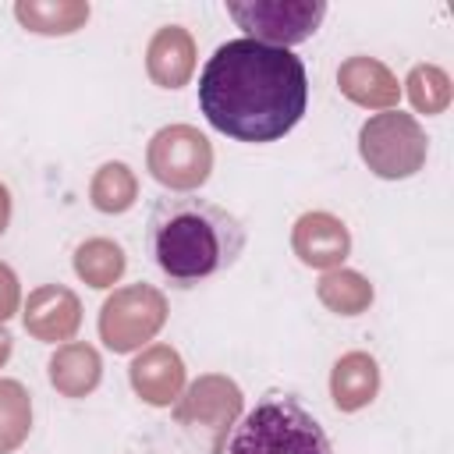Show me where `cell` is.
Wrapping results in <instances>:
<instances>
[{
    "label": "cell",
    "instance_id": "6da1fadb",
    "mask_svg": "<svg viewBox=\"0 0 454 454\" xmlns=\"http://www.w3.org/2000/svg\"><path fill=\"white\" fill-rule=\"evenodd\" d=\"M309 106L301 57L255 39H227L199 74V110L234 142H277Z\"/></svg>",
    "mask_w": 454,
    "mask_h": 454
},
{
    "label": "cell",
    "instance_id": "603a6c76",
    "mask_svg": "<svg viewBox=\"0 0 454 454\" xmlns=\"http://www.w3.org/2000/svg\"><path fill=\"white\" fill-rule=\"evenodd\" d=\"M7 223H11V188L0 181V234L7 231Z\"/></svg>",
    "mask_w": 454,
    "mask_h": 454
},
{
    "label": "cell",
    "instance_id": "7a4b0ae2",
    "mask_svg": "<svg viewBox=\"0 0 454 454\" xmlns=\"http://www.w3.org/2000/svg\"><path fill=\"white\" fill-rule=\"evenodd\" d=\"M149 255L174 287H195L238 262L245 227L234 213L195 192L160 195L145 220Z\"/></svg>",
    "mask_w": 454,
    "mask_h": 454
},
{
    "label": "cell",
    "instance_id": "8fae6325",
    "mask_svg": "<svg viewBox=\"0 0 454 454\" xmlns=\"http://www.w3.org/2000/svg\"><path fill=\"white\" fill-rule=\"evenodd\" d=\"M128 380L145 404L170 408L184 390V362L170 344H149L128 365Z\"/></svg>",
    "mask_w": 454,
    "mask_h": 454
},
{
    "label": "cell",
    "instance_id": "3957f363",
    "mask_svg": "<svg viewBox=\"0 0 454 454\" xmlns=\"http://www.w3.org/2000/svg\"><path fill=\"white\" fill-rule=\"evenodd\" d=\"M223 454H333V443L294 394L266 390L234 426Z\"/></svg>",
    "mask_w": 454,
    "mask_h": 454
},
{
    "label": "cell",
    "instance_id": "5b68a950",
    "mask_svg": "<svg viewBox=\"0 0 454 454\" xmlns=\"http://www.w3.org/2000/svg\"><path fill=\"white\" fill-rule=\"evenodd\" d=\"M429 138L411 114L383 110L372 114L358 131V156L383 181H404L422 170Z\"/></svg>",
    "mask_w": 454,
    "mask_h": 454
},
{
    "label": "cell",
    "instance_id": "cb8c5ba5",
    "mask_svg": "<svg viewBox=\"0 0 454 454\" xmlns=\"http://www.w3.org/2000/svg\"><path fill=\"white\" fill-rule=\"evenodd\" d=\"M11 348H14V340H11V333H7L4 323H0V369H4V362L11 358Z\"/></svg>",
    "mask_w": 454,
    "mask_h": 454
},
{
    "label": "cell",
    "instance_id": "277c9868",
    "mask_svg": "<svg viewBox=\"0 0 454 454\" xmlns=\"http://www.w3.org/2000/svg\"><path fill=\"white\" fill-rule=\"evenodd\" d=\"M245 408L241 387L223 376V372H206L192 380L181 397L174 401V422L184 429V436L206 450V454H223L227 436L234 433L238 419Z\"/></svg>",
    "mask_w": 454,
    "mask_h": 454
},
{
    "label": "cell",
    "instance_id": "7402d4cb",
    "mask_svg": "<svg viewBox=\"0 0 454 454\" xmlns=\"http://www.w3.org/2000/svg\"><path fill=\"white\" fill-rule=\"evenodd\" d=\"M21 309V287H18V273L0 262V323H7L14 312Z\"/></svg>",
    "mask_w": 454,
    "mask_h": 454
},
{
    "label": "cell",
    "instance_id": "44dd1931",
    "mask_svg": "<svg viewBox=\"0 0 454 454\" xmlns=\"http://www.w3.org/2000/svg\"><path fill=\"white\" fill-rule=\"evenodd\" d=\"M404 89H408L411 106L426 117L443 114L450 106V74L436 64H415L404 78Z\"/></svg>",
    "mask_w": 454,
    "mask_h": 454
},
{
    "label": "cell",
    "instance_id": "2e32d148",
    "mask_svg": "<svg viewBox=\"0 0 454 454\" xmlns=\"http://www.w3.org/2000/svg\"><path fill=\"white\" fill-rule=\"evenodd\" d=\"M92 7L85 0H18L14 18L35 35H71L85 28Z\"/></svg>",
    "mask_w": 454,
    "mask_h": 454
},
{
    "label": "cell",
    "instance_id": "9c48e42d",
    "mask_svg": "<svg viewBox=\"0 0 454 454\" xmlns=\"http://www.w3.org/2000/svg\"><path fill=\"white\" fill-rule=\"evenodd\" d=\"M291 248L312 270H337L351 252V231L340 216H333L326 209H312L294 220Z\"/></svg>",
    "mask_w": 454,
    "mask_h": 454
},
{
    "label": "cell",
    "instance_id": "d6986e66",
    "mask_svg": "<svg viewBox=\"0 0 454 454\" xmlns=\"http://www.w3.org/2000/svg\"><path fill=\"white\" fill-rule=\"evenodd\" d=\"M124 248L110 238H89L74 248V273L89 284V287H114L124 277Z\"/></svg>",
    "mask_w": 454,
    "mask_h": 454
},
{
    "label": "cell",
    "instance_id": "7c38bea8",
    "mask_svg": "<svg viewBox=\"0 0 454 454\" xmlns=\"http://www.w3.org/2000/svg\"><path fill=\"white\" fill-rule=\"evenodd\" d=\"M337 89L340 96H348L355 106H365V110H394L401 99L397 74L383 60L365 53H355L337 67Z\"/></svg>",
    "mask_w": 454,
    "mask_h": 454
},
{
    "label": "cell",
    "instance_id": "9a60e30c",
    "mask_svg": "<svg viewBox=\"0 0 454 454\" xmlns=\"http://www.w3.org/2000/svg\"><path fill=\"white\" fill-rule=\"evenodd\" d=\"M50 383L64 397H85L103 380V358L85 340H67L50 355Z\"/></svg>",
    "mask_w": 454,
    "mask_h": 454
},
{
    "label": "cell",
    "instance_id": "52a82bcc",
    "mask_svg": "<svg viewBox=\"0 0 454 454\" xmlns=\"http://www.w3.org/2000/svg\"><path fill=\"white\" fill-rule=\"evenodd\" d=\"M227 14L238 28H245V39L266 43V46H294L316 35L319 21L326 18L323 0H231Z\"/></svg>",
    "mask_w": 454,
    "mask_h": 454
},
{
    "label": "cell",
    "instance_id": "ac0fdd59",
    "mask_svg": "<svg viewBox=\"0 0 454 454\" xmlns=\"http://www.w3.org/2000/svg\"><path fill=\"white\" fill-rule=\"evenodd\" d=\"M89 199L99 213L106 216H117V213H128L138 199V177L128 163L121 160H110L103 163L96 174H92V184H89Z\"/></svg>",
    "mask_w": 454,
    "mask_h": 454
},
{
    "label": "cell",
    "instance_id": "ba28073f",
    "mask_svg": "<svg viewBox=\"0 0 454 454\" xmlns=\"http://www.w3.org/2000/svg\"><path fill=\"white\" fill-rule=\"evenodd\" d=\"M149 174L170 192H195L209 181L213 170V145L192 124H167L149 138L145 149Z\"/></svg>",
    "mask_w": 454,
    "mask_h": 454
},
{
    "label": "cell",
    "instance_id": "ffe728a7",
    "mask_svg": "<svg viewBox=\"0 0 454 454\" xmlns=\"http://www.w3.org/2000/svg\"><path fill=\"white\" fill-rule=\"evenodd\" d=\"M32 429V397L18 380H0V454L18 450Z\"/></svg>",
    "mask_w": 454,
    "mask_h": 454
},
{
    "label": "cell",
    "instance_id": "5bb4252c",
    "mask_svg": "<svg viewBox=\"0 0 454 454\" xmlns=\"http://www.w3.org/2000/svg\"><path fill=\"white\" fill-rule=\"evenodd\" d=\"M380 394V365L369 351H348L330 369V397L337 411H362Z\"/></svg>",
    "mask_w": 454,
    "mask_h": 454
},
{
    "label": "cell",
    "instance_id": "4fadbf2b",
    "mask_svg": "<svg viewBox=\"0 0 454 454\" xmlns=\"http://www.w3.org/2000/svg\"><path fill=\"white\" fill-rule=\"evenodd\" d=\"M195 39L181 25H163L145 46V74L160 89H184L188 78L195 74Z\"/></svg>",
    "mask_w": 454,
    "mask_h": 454
},
{
    "label": "cell",
    "instance_id": "8992f818",
    "mask_svg": "<svg viewBox=\"0 0 454 454\" xmlns=\"http://www.w3.org/2000/svg\"><path fill=\"white\" fill-rule=\"evenodd\" d=\"M167 323V298L153 284L117 287L99 309V337L114 355L138 351Z\"/></svg>",
    "mask_w": 454,
    "mask_h": 454
},
{
    "label": "cell",
    "instance_id": "e0dca14e",
    "mask_svg": "<svg viewBox=\"0 0 454 454\" xmlns=\"http://www.w3.org/2000/svg\"><path fill=\"white\" fill-rule=\"evenodd\" d=\"M316 294L337 316H362L376 298L369 277H362L358 270H344V266L326 270L319 277V284H316Z\"/></svg>",
    "mask_w": 454,
    "mask_h": 454
},
{
    "label": "cell",
    "instance_id": "30bf717a",
    "mask_svg": "<svg viewBox=\"0 0 454 454\" xmlns=\"http://www.w3.org/2000/svg\"><path fill=\"white\" fill-rule=\"evenodd\" d=\"M21 323L43 344H67L82 326V301L64 284H39L21 309Z\"/></svg>",
    "mask_w": 454,
    "mask_h": 454
}]
</instances>
